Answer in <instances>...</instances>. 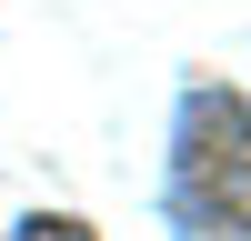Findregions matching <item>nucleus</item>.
I'll use <instances>...</instances> for the list:
<instances>
[{"label": "nucleus", "mask_w": 251, "mask_h": 241, "mask_svg": "<svg viewBox=\"0 0 251 241\" xmlns=\"http://www.w3.org/2000/svg\"><path fill=\"white\" fill-rule=\"evenodd\" d=\"M10 241H100V231H91V221H71V211H40V221H20Z\"/></svg>", "instance_id": "f257e3e1"}]
</instances>
